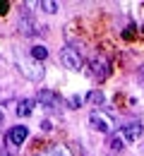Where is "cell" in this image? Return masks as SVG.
<instances>
[{
    "label": "cell",
    "instance_id": "15",
    "mask_svg": "<svg viewBox=\"0 0 144 156\" xmlns=\"http://www.w3.org/2000/svg\"><path fill=\"white\" fill-rule=\"evenodd\" d=\"M82 103H84V101H82L79 96H72V98H70V108H79Z\"/></svg>",
    "mask_w": 144,
    "mask_h": 156
},
{
    "label": "cell",
    "instance_id": "17",
    "mask_svg": "<svg viewBox=\"0 0 144 156\" xmlns=\"http://www.w3.org/2000/svg\"><path fill=\"white\" fill-rule=\"evenodd\" d=\"M139 84H142V87H144V67H142V70H139Z\"/></svg>",
    "mask_w": 144,
    "mask_h": 156
},
{
    "label": "cell",
    "instance_id": "18",
    "mask_svg": "<svg viewBox=\"0 0 144 156\" xmlns=\"http://www.w3.org/2000/svg\"><path fill=\"white\" fill-rule=\"evenodd\" d=\"M2 120H5V115H2V111H0V125H2Z\"/></svg>",
    "mask_w": 144,
    "mask_h": 156
},
{
    "label": "cell",
    "instance_id": "2",
    "mask_svg": "<svg viewBox=\"0 0 144 156\" xmlns=\"http://www.w3.org/2000/svg\"><path fill=\"white\" fill-rule=\"evenodd\" d=\"M60 62L67 67V70H82L84 67L82 53H79L75 46H65V48L60 51Z\"/></svg>",
    "mask_w": 144,
    "mask_h": 156
},
{
    "label": "cell",
    "instance_id": "14",
    "mask_svg": "<svg viewBox=\"0 0 144 156\" xmlns=\"http://www.w3.org/2000/svg\"><path fill=\"white\" fill-rule=\"evenodd\" d=\"M86 101H89V103H96V106H99V103H103L106 98H103L101 91H89V94H86Z\"/></svg>",
    "mask_w": 144,
    "mask_h": 156
},
{
    "label": "cell",
    "instance_id": "7",
    "mask_svg": "<svg viewBox=\"0 0 144 156\" xmlns=\"http://www.w3.org/2000/svg\"><path fill=\"white\" fill-rule=\"evenodd\" d=\"M89 67H91V72H94V77L99 79H106L111 75V67H108V60L103 58V55H94V60L89 62Z\"/></svg>",
    "mask_w": 144,
    "mask_h": 156
},
{
    "label": "cell",
    "instance_id": "1",
    "mask_svg": "<svg viewBox=\"0 0 144 156\" xmlns=\"http://www.w3.org/2000/svg\"><path fill=\"white\" fill-rule=\"evenodd\" d=\"M17 65L31 82H41L43 79V62H39L34 58H17Z\"/></svg>",
    "mask_w": 144,
    "mask_h": 156
},
{
    "label": "cell",
    "instance_id": "16",
    "mask_svg": "<svg viewBox=\"0 0 144 156\" xmlns=\"http://www.w3.org/2000/svg\"><path fill=\"white\" fill-rule=\"evenodd\" d=\"M7 10H10V2L7 0H0V15H5Z\"/></svg>",
    "mask_w": 144,
    "mask_h": 156
},
{
    "label": "cell",
    "instance_id": "13",
    "mask_svg": "<svg viewBox=\"0 0 144 156\" xmlns=\"http://www.w3.org/2000/svg\"><path fill=\"white\" fill-rule=\"evenodd\" d=\"M39 5H41V10H46L48 15H55V12H58V2H55V0H46V2H39Z\"/></svg>",
    "mask_w": 144,
    "mask_h": 156
},
{
    "label": "cell",
    "instance_id": "12",
    "mask_svg": "<svg viewBox=\"0 0 144 156\" xmlns=\"http://www.w3.org/2000/svg\"><path fill=\"white\" fill-rule=\"evenodd\" d=\"M111 147H113L115 151H120V149L125 147V139H123L120 132H113V135H111Z\"/></svg>",
    "mask_w": 144,
    "mask_h": 156
},
{
    "label": "cell",
    "instance_id": "10",
    "mask_svg": "<svg viewBox=\"0 0 144 156\" xmlns=\"http://www.w3.org/2000/svg\"><path fill=\"white\" fill-rule=\"evenodd\" d=\"M31 58L43 62V60L48 58V48H46V46H34V48H31Z\"/></svg>",
    "mask_w": 144,
    "mask_h": 156
},
{
    "label": "cell",
    "instance_id": "3",
    "mask_svg": "<svg viewBox=\"0 0 144 156\" xmlns=\"http://www.w3.org/2000/svg\"><path fill=\"white\" fill-rule=\"evenodd\" d=\"M142 130H144V127H142V122H139V120H127V122L120 125V130H118V132L123 135L125 142H137V139L142 137Z\"/></svg>",
    "mask_w": 144,
    "mask_h": 156
},
{
    "label": "cell",
    "instance_id": "9",
    "mask_svg": "<svg viewBox=\"0 0 144 156\" xmlns=\"http://www.w3.org/2000/svg\"><path fill=\"white\" fill-rule=\"evenodd\" d=\"M31 111H34V101H31V98H22V101H17V115H19V118H29V115H31Z\"/></svg>",
    "mask_w": 144,
    "mask_h": 156
},
{
    "label": "cell",
    "instance_id": "5",
    "mask_svg": "<svg viewBox=\"0 0 144 156\" xmlns=\"http://www.w3.org/2000/svg\"><path fill=\"white\" fill-rule=\"evenodd\" d=\"M89 127L96 130V132L108 135V132H111V120H108V115H103V113H99V111H94V113L89 115Z\"/></svg>",
    "mask_w": 144,
    "mask_h": 156
},
{
    "label": "cell",
    "instance_id": "8",
    "mask_svg": "<svg viewBox=\"0 0 144 156\" xmlns=\"http://www.w3.org/2000/svg\"><path fill=\"white\" fill-rule=\"evenodd\" d=\"M34 24H36L34 20H24V17H22L19 31H24V34H43V31H46V27H34Z\"/></svg>",
    "mask_w": 144,
    "mask_h": 156
},
{
    "label": "cell",
    "instance_id": "11",
    "mask_svg": "<svg viewBox=\"0 0 144 156\" xmlns=\"http://www.w3.org/2000/svg\"><path fill=\"white\" fill-rule=\"evenodd\" d=\"M43 156H70V151H67V147H62V144H55V147H51L48 151Z\"/></svg>",
    "mask_w": 144,
    "mask_h": 156
},
{
    "label": "cell",
    "instance_id": "4",
    "mask_svg": "<svg viewBox=\"0 0 144 156\" xmlns=\"http://www.w3.org/2000/svg\"><path fill=\"white\" fill-rule=\"evenodd\" d=\"M7 144L10 147H19V144H24L26 139H29V130L24 127V125H15V127H10L7 130Z\"/></svg>",
    "mask_w": 144,
    "mask_h": 156
},
{
    "label": "cell",
    "instance_id": "6",
    "mask_svg": "<svg viewBox=\"0 0 144 156\" xmlns=\"http://www.w3.org/2000/svg\"><path fill=\"white\" fill-rule=\"evenodd\" d=\"M39 103H41L46 111H60L62 108V101L53 91H48V89H41L39 91Z\"/></svg>",
    "mask_w": 144,
    "mask_h": 156
}]
</instances>
